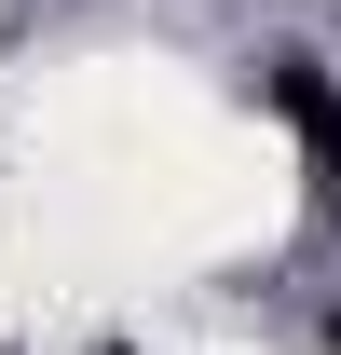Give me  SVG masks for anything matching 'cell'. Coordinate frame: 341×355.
I'll list each match as a JSON object with an SVG mask.
<instances>
[{"label":"cell","instance_id":"1","mask_svg":"<svg viewBox=\"0 0 341 355\" xmlns=\"http://www.w3.org/2000/svg\"><path fill=\"white\" fill-rule=\"evenodd\" d=\"M273 110H287V137H300V164H314V191H328V219H341V83L300 55V69H273Z\"/></svg>","mask_w":341,"mask_h":355}]
</instances>
